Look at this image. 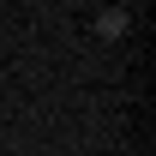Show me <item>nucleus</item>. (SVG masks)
I'll return each mask as SVG.
<instances>
[{
	"mask_svg": "<svg viewBox=\"0 0 156 156\" xmlns=\"http://www.w3.org/2000/svg\"><path fill=\"white\" fill-rule=\"evenodd\" d=\"M126 24H132V12H126V6H108V12H96V36L102 42H120Z\"/></svg>",
	"mask_w": 156,
	"mask_h": 156,
	"instance_id": "obj_1",
	"label": "nucleus"
}]
</instances>
